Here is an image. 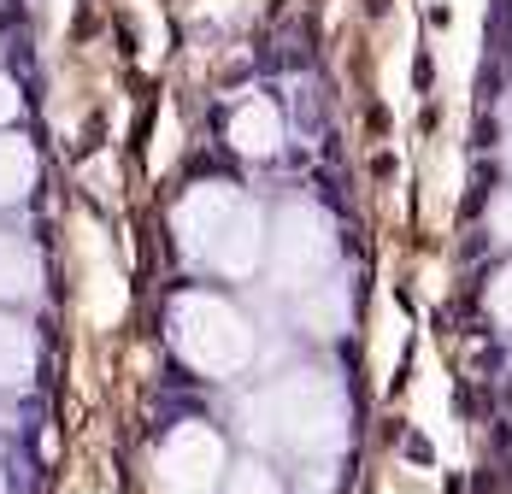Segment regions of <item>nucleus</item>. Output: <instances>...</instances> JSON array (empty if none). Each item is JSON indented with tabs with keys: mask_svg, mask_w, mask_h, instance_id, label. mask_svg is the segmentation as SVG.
<instances>
[{
	"mask_svg": "<svg viewBox=\"0 0 512 494\" xmlns=\"http://www.w3.org/2000/svg\"><path fill=\"white\" fill-rule=\"evenodd\" d=\"M489 312H495V318L512 330V265L495 277V289H489Z\"/></svg>",
	"mask_w": 512,
	"mask_h": 494,
	"instance_id": "11",
	"label": "nucleus"
},
{
	"mask_svg": "<svg viewBox=\"0 0 512 494\" xmlns=\"http://www.w3.org/2000/svg\"><path fill=\"white\" fill-rule=\"evenodd\" d=\"M277 142H283V118H277L271 100H248V106L230 118V148L236 153L265 159V153H277Z\"/></svg>",
	"mask_w": 512,
	"mask_h": 494,
	"instance_id": "6",
	"label": "nucleus"
},
{
	"mask_svg": "<svg viewBox=\"0 0 512 494\" xmlns=\"http://www.w3.org/2000/svg\"><path fill=\"white\" fill-rule=\"evenodd\" d=\"M224 483V442L206 424H177L154 459L159 494H218Z\"/></svg>",
	"mask_w": 512,
	"mask_h": 494,
	"instance_id": "3",
	"label": "nucleus"
},
{
	"mask_svg": "<svg viewBox=\"0 0 512 494\" xmlns=\"http://www.w3.org/2000/svg\"><path fill=\"white\" fill-rule=\"evenodd\" d=\"M12 118H18V89H12V83L0 77V130H6Z\"/></svg>",
	"mask_w": 512,
	"mask_h": 494,
	"instance_id": "12",
	"label": "nucleus"
},
{
	"mask_svg": "<svg viewBox=\"0 0 512 494\" xmlns=\"http://www.w3.org/2000/svg\"><path fill=\"white\" fill-rule=\"evenodd\" d=\"M224 494H283V483H277V471H271V465L248 459V465H236V471H230Z\"/></svg>",
	"mask_w": 512,
	"mask_h": 494,
	"instance_id": "10",
	"label": "nucleus"
},
{
	"mask_svg": "<svg viewBox=\"0 0 512 494\" xmlns=\"http://www.w3.org/2000/svg\"><path fill=\"white\" fill-rule=\"evenodd\" d=\"M495 230H501V236L512 242V195H501V200H495Z\"/></svg>",
	"mask_w": 512,
	"mask_h": 494,
	"instance_id": "13",
	"label": "nucleus"
},
{
	"mask_svg": "<svg viewBox=\"0 0 512 494\" xmlns=\"http://www.w3.org/2000/svg\"><path fill=\"white\" fill-rule=\"evenodd\" d=\"M36 183V148L24 136H0V206H18Z\"/></svg>",
	"mask_w": 512,
	"mask_h": 494,
	"instance_id": "9",
	"label": "nucleus"
},
{
	"mask_svg": "<svg viewBox=\"0 0 512 494\" xmlns=\"http://www.w3.org/2000/svg\"><path fill=\"white\" fill-rule=\"evenodd\" d=\"M248 418L259 424L265 442H283V447H295V453H324V447L342 442V418L348 412H342V389L330 377L301 371V377L265 389L248 406Z\"/></svg>",
	"mask_w": 512,
	"mask_h": 494,
	"instance_id": "1",
	"label": "nucleus"
},
{
	"mask_svg": "<svg viewBox=\"0 0 512 494\" xmlns=\"http://www.w3.org/2000/svg\"><path fill=\"white\" fill-rule=\"evenodd\" d=\"M42 289V253L24 236H0V300H30Z\"/></svg>",
	"mask_w": 512,
	"mask_h": 494,
	"instance_id": "7",
	"label": "nucleus"
},
{
	"mask_svg": "<svg viewBox=\"0 0 512 494\" xmlns=\"http://www.w3.org/2000/svg\"><path fill=\"white\" fill-rule=\"evenodd\" d=\"M271 277L283 289H312V277L330 265V224L312 206H283L277 212V236H271Z\"/></svg>",
	"mask_w": 512,
	"mask_h": 494,
	"instance_id": "4",
	"label": "nucleus"
},
{
	"mask_svg": "<svg viewBox=\"0 0 512 494\" xmlns=\"http://www.w3.org/2000/svg\"><path fill=\"white\" fill-rule=\"evenodd\" d=\"M248 200L236 195L230 183H201V189H189L183 195V206H177V242H183V253L189 259H212L218 253V242H224V230L236 224V212H242Z\"/></svg>",
	"mask_w": 512,
	"mask_h": 494,
	"instance_id": "5",
	"label": "nucleus"
},
{
	"mask_svg": "<svg viewBox=\"0 0 512 494\" xmlns=\"http://www.w3.org/2000/svg\"><path fill=\"white\" fill-rule=\"evenodd\" d=\"M171 347L183 353V365H195L206 377H236L254 359V330L230 300L195 289L171 300Z\"/></svg>",
	"mask_w": 512,
	"mask_h": 494,
	"instance_id": "2",
	"label": "nucleus"
},
{
	"mask_svg": "<svg viewBox=\"0 0 512 494\" xmlns=\"http://www.w3.org/2000/svg\"><path fill=\"white\" fill-rule=\"evenodd\" d=\"M36 371V336L18 318H0V389H24Z\"/></svg>",
	"mask_w": 512,
	"mask_h": 494,
	"instance_id": "8",
	"label": "nucleus"
}]
</instances>
